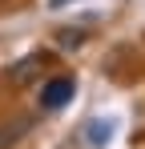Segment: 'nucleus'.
<instances>
[{
  "label": "nucleus",
  "mask_w": 145,
  "mask_h": 149,
  "mask_svg": "<svg viewBox=\"0 0 145 149\" xmlns=\"http://www.w3.org/2000/svg\"><path fill=\"white\" fill-rule=\"evenodd\" d=\"M72 93H77V85H72L69 77H52V81H45V89H40V109L56 113V109H65L72 101Z\"/></svg>",
  "instance_id": "1"
},
{
  "label": "nucleus",
  "mask_w": 145,
  "mask_h": 149,
  "mask_svg": "<svg viewBox=\"0 0 145 149\" xmlns=\"http://www.w3.org/2000/svg\"><path fill=\"white\" fill-rule=\"evenodd\" d=\"M45 52H32V56H24V61H16V65H12V69H8V73H12V81H16V85H24V81H32V77L40 73V69H45Z\"/></svg>",
  "instance_id": "2"
},
{
  "label": "nucleus",
  "mask_w": 145,
  "mask_h": 149,
  "mask_svg": "<svg viewBox=\"0 0 145 149\" xmlns=\"http://www.w3.org/2000/svg\"><path fill=\"white\" fill-rule=\"evenodd\" d=\"M109 137H113V121H109V117H93V121L85 125V141L93 149H105Z\"/></svg>",
  "instance_id": "3"
},
{
  "label": "nucleus",
  "mask_w": 145,
  "mask_h": 149,
  "mask_svg": "<svg viewBox=\"0 0 145 149\" xmlns=\"http://www.w3.org/2000/svg\"><path fill=\"white\" fill-rule=\"evenodd\" d=\"M56 40H61V49H65V52H77L81 45H85V32H81V28H61Z\"/></svg>",
  "instance_id": "4"
},
{
  "label": "nucleus",
  "mask_w": 145,
  "mask_h": 149,
  "mask_svg": "<svg viewBox=\"0 0 145 149\" xmlns=\"http://www.w3.org/2000/svg\"><path fill=\"white\" fill-rule=\"evenodd\" d=\"M28 129V121H20V125H8V129H0V149H8L12 141H20V133Z\"/></svg>",
  "instance_id": "5"
},
{
  "label": "nucleus",
  "mask_w": 145,
  "mask_h": 149,
  "mask_svg": "<svg viewBox=\"0 0 145 149\" xmlns=\"http://www.w3.org/2000/svg\"><path fill=\"white\" fill-rule=\"evenodd\" d=\"M65 4H72V0H48V8H65Z\"/></svg>",
  "instance_id": "6"
}]
</instances>
